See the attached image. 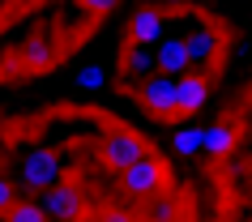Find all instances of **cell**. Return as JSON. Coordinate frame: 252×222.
I'll list each match as a JSON object with an SVG mask.
<instances>
[{"label":"cell","instance_id":"1","mask_svg":"<svg viewBox=\"0 0 252 222\" xmlns=\"http://www.w3.org/2000/svg\"><path fill=\"white\" fill-rule=\"evenodd\" d=\"M17 171H22V188H34V192H52L56 184H64V167L47 145H26Z\"/></svg>","mask_w":252,"mask_h":222},{"label":"cell","instance_id":"2","mask_svg":"<svg viewBox=\"0 0 252 222\" xmlns=\"http://www.w3.org/2000/svg\"><path fill=\"white\" fill-rule=\"evenodd\" d=\"M167 26H171V13H167V9L141 4V9H133V17H128L124 39H128V47H158V43L167 39Z\"/></svg>","mask_w":252,"mask_h":222},{"label":"cell","instance_id":"3","mask_svg":"<svg viewBox=\"0 0 252 222\" xmlns=\"http://www.w3.org/2000/svg\"><path fill=\"white\" fill-rule=\"evenodd\" d=\"M146 154H150L146 141H141V132H133V128H116V132H107V137H103V162L111 171L133 167V162H141Z\"/></svg>","mask_w":252,"mask_h":222},{"label":"cell","instance_id":"4","mask_svg":"<svg viewBox=\"0 0 252 222\" xmlns=\"http://www.w3.org/2000/svg\"><path fill=\"white\" fill-rule=\"evenodd\" d=\"M137 98L154 111V116L162 120H180V94H175V77H162V73H154V77H146L141 86H137Z\"/></svg>","mask_w":252,"mask_h":222},{"label":"cell","instance_id":"5","mask_svg":"<svg viewBox=\"0 0 252 222\" xmlns=\"http://www.w3.org/2000/svg\"><path fill=\"white\" fill-rule=\"evenodd\" d=\"M162 184V158L158 154H146L141 162L120 171V192L124 196H154Z\"/></svg>","mask_w":252,"mask_h":222},{"label":"cell","instance_id":"6","mask_svg":"<svg viewBox=\"0 0 252 222\" xmlns=\"http://www.w3.org/2000/svg\"><path fill=\"white\" fill-rule=\"evenodd\" d=\"M154 60H158L162 77H188V73H192V56H188L184 34H167V39L154 47Z\"/></svg>","mask_w":252,"mask_h":222},{"label":"cell","instance_id":"7","mask_svg":"<svg viewBox=\"0 0 252 222\" xmlns=\"http://www.w3.org/2000/svg\"><path fill=\"white\" fill-rule=\"evenodd\" d=\"M86 205V196H81L77 184H56L52 192H43V209H47V218L52 222H73Z\"/></svg>","mask_w":252,"mask_h":222},{"label":"cell","instance_id":"8","mask_svg":"<svg viewBox=\"0 0 252 222\" xmlns=\"http://www.w3.org/2000/svg\"><path fill=\"white\" fill-rule=\"evenodd\" d=\"M218 52H222V34H218V26L201 22V26L192 30V34H188V56H192V73L210 68Z\"/></svg>","mask_w":252,"mask_h":222},{"label":"cell","instance_id":"9","mask_svg":"<svg viewBox=\"0 0 252 222\" xmlns=\"http://www.w3.org/2000/svg\"><path fill=\"white\" fill-rule=\"evenodd\" d=\"M175 94H180V116H197L201 107L210 103V77L205 73L175 77Z\"/></svg>","mask_w":252,"mask_h":222},{"label":"cell","instance_id":"10","mask_svg":"<svg viewBox=\"0 0 252 222\" xmlns=\"http://www.w3.org/2000/svg\"><path fill=\"white\" fill-rule=\"evenodd\" d=\"M158 73V60H154V47H128L120 56V81H146Z\"/></svg>","mask_w":252,"mask_h":222},{"label":"cell","instance_id":"11","mask_svg":"<svg viewBox=\"0 0 252 222\" xmlns=\"http://www.w3.org/2000/svg\"><path fill=\"white\" fill-rule=\"evenodd\" d=\"M235 150V124L231 120H214V124H205V137H201V154H210V158H226Z\"/></svg>","mask_w":252,"mask_h":222},{"label":"cell","instance_id":"12","mask_svg":"<svg viewBox=\"0 0 252 222\" xmlns=\"http://www.w3.org/2000/svg\"><path fill=\"white\" fill-rule=\"evenodd\" d=\"M201 137H205V124H171V154L180 162H192V154H201Z\"/></svg>","mask_w":252,"mask_h":222},{"label":"cell","instance_id":"13","mask_svg":"<svg viewBox=\"0 0 252 222\" xmlns=\"http://www.w3.org/2000/svg\"><path fill=\"white\" fill-rule=\"evenodd\" d=\"M22 60H26V64H34V68H47V64H56V60H60V43L47 39V34H39V39H30L26 47H22Z\"/></svg>","mask_w":252,"mask_h":222},{"label":"cell","instance_id":"14","mask_svg":"<svg viewBox=\"0 0 252 222\" xmlns=\"http://www.w3.org/2000/svg\"><path fill=\"white\" fill-rule=\"evenodd\" d=\"M0 222H52V218H47L43 201H17L9 214H0Z\"/></svg>","mask_w":252,"mask_h":222},{"label":"cell","instance_id":"15","mask_svg":"<svg viewBox=\"0 0 252 222\" xmlns=\"http://www.w3.org/2000/svg\"><path fill=\"white\" fill-rule=\"evenodd\" d=\"M73 81H77V90H103V86H107V73H103V68H98V64H86V68H77V77H73Z\"/></svg>","mask_w":252,"mask_h":222},{"label":"cell","instance_id":"16","mask_svg":"<svg viewBox=\"0 0 252 222\" xmlns=\"http://www.w3.org/2000/svg\"><path fill=\"white\" fill-rule=\"evenodd\" d=\"M13 205H17V184L9 175H0V214H9Z\"/></svg>","mask_w":252,"mask_h":222},{"label":"cell","instance_id":"17","mask_svg":"<svg viewBox=\"0 0 252 222\" xmlns=\"http://www.w3.org/2000/svg\"><path fill=\"white\" fill-rule=\"evenodd\" d=\"M86 9H90V17H107V13H116L120 9V0H81Z\"/></svg>","mask_w":252,"mask_h":222},{"label":"cell","instance_id":"18","mask_svg":"<svg viewBox=\"0 0 252 222\" xmlns=\"http://www.w3.org/2000/svg\"><path fill=\"white\" fill-rule=\"evenodd\" d=\"M150 218H154V222H171L175 218V205H171V201H158V205H150Z\"/></svg>","mask_w":252,"mask_h":222},{"label":"cell","instance_id":"19","mask_svg":"<svg viewBox=\"0 0 252 222\" xmlns=\"http://www.w3.org/2000/svg\"><path fill=\"white\" fill-rule=\"evenodd\" d=\"M98 222H137V218L128 214V209H111V214H103Z\"/></svg>","mask_w":252,"mask_h":222},{"label":"cell","instance_id":"20","mask_svg":"<svg viewBox=\"0 0 252 222\" xmlns=\"http://www.w3.org/2000/svg\"><path fill=\"white\" fill-rule=\"evenodd\" d=\"M188 0H158V9H167V13H175V9H184Z\"/></svg>","mask_w":252,"mask_h":222},{"label":"cell","instance_id":"21","mask_svg":"<svg viewBox=\"0 0 252 222\" xmlns=\"http://www.w3.org/2000/svg\"><path fill=\"white\" fill-rule=\"evenodd\" d=\"M4 167H9V158H4V150H0V175H4Z\"/></svg>","mask_w":252,"mask_h":222},{"label":"cell","instance_id":"22","mask_svg":"<svg viewBox=\"0 0 252 222\" xmlns=\"http://www.w3.org/2000/svg\"><path fill=\"white\" fill-rule=\"evenodd\" d=\"M0 9H4V0H0Z\"/></svg>","mask_w":252,"mask_h":222}]
</instances>
